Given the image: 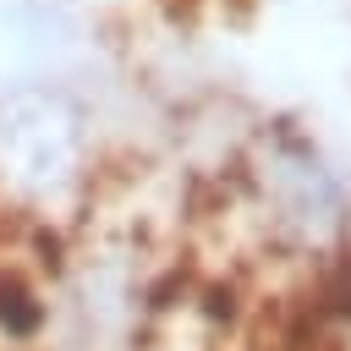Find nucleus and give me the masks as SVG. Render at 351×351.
<instances>
[{
    "label": "nucleus",
    "instance_id": "obj_2",
    "mask_svg": "<svg viewBox=\"0 0 351 351\" xmlns=\"http://www.w3.org/2000/svg\"><path fill=\"white\" fill-rule=\"evenodd\" d=\"M324 302H329V313L335 318H351V258L329 274V285H324Z\"/></svg>",
    "mask_w": 351,
    "mask_h": 351
},
{
    "label": "nucleus",
    "instance_id": "obj_1",
    "mask_svg": "<svg viewBox=\"0 0 351 351\" xmlns=\"http://www.w3.org/2000/svg\"><path fill=\"white\" fill-rule=\"evenodd\" d=\"M44 302H38V291L22 280V274H11V269H0V335L5 340H33L38 329H44Z\"/></svg>",
    "mask_w": 351,
    "mask_h": 351
}]
</instances>
